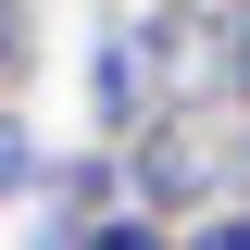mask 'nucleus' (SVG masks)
I'll return each instance as SVG.
<instances>
[{"mask_svg": "<svg viewBox=\"0 0 250 250\" xmlns=\"http://www.w3.org/2000/svg\"><path fill=\"white\" fill-rule=\"evenodd\" d=\"M125 163V213H163V225H200L238 200V163H250V125L238 113H163Z\"/></svg>", "mask_w": 250, "mask_h": 250, "instance_id": "obj_1", "label": "nucleus"}, {"mask_svg": "<svg viewBox=\"0 0 250 250\" xmlns=\"http://www.w3.org/2000/svg\"><path fill=\"white\" fill-rule=\"evenodd\" d=\"M138 50H150L163 113H225L250 25H238V0H150V13H138Z\"/></svg>", "mask_w": 250, "mask_h": 250, "instance_id": "obj_2", "label": "nucleus"}, {"mask_svg": "<svg viewBox=\"0 0 250 250\" xmlns=\"http://www.w3.org/2000/svg\"><path fill=\"white\" fill-rule=\"evenodd\" d=\"M150 125H163V88L138 50V13H100L88 25V150H138Z\"/></svg>", "mask_w": 250, "mask_h": 250, "instance_id": "obj_3", "label": "nucleus"}, {"mask_svg": "<svg viewBox=\"0 0 250 250\" xmlns=\"http://www.w3.org/2000/svg\"><path fill=\"white\" fill-rule=\"evenodd\" d=\"M50 150H62V138H50V125L25 113V100H13V113H0V200H38V175H50Z\"/></svg>", "mask_w": 250, "mask_h": 250, "instance_id": "obj_4", "label": "nucleus"}, {"mask_svg": "<svg viewBox=\"0 0 250 250\" xmlns=\"http://www.w3.org/2000/svg\"><path fill=\"white\" fill-rule=\"evenodd\" d=\"M38 50H50V38H38V0H0V113L25 100V75H38Z\"/></svg>", "mask_w": 250, "mask_h": 250, "instance_id": "obj_5", "label": "nucleus"}, {"mask_svg": "<svg viewBox=\"0 0 250 250\" xmlns=\"http://www.w3.org/2000/svg\"><path fill=\"white\" fill-rule=\"evenodd\" d=\"M88 250H175V225H163V213H100Z\"/></svg>", "mask_w": 250, "mask_h": 250, "instance_id": "obj_6", "label": "nucleus"}, {"mask_svg": "<svg viewBox=\"0 0 250 250\" xmlns=\"http://www.w3.org/2000/svg\"><path fill=\"white\" fill-rule=\"evenodd\" d=\"M175 250H250V213L225 200V213H200V225H175Z\"/></svg>", "mask_w": 250, "mask_h": 250, "instance_id": "obj_7", "label": "nucleus"}, {"mask_svg": "<svg viewBox=\"0 0 250 250\" xmlns=\"http://www.w3.org/2000/svg\"><path fill=\"white\" fill-rule=\"evenodd\" d=\"M13 250H88V225H62V213H25V238Z\"/></svg>", "mask_w": 250, "mask_h": 250, "instance_id": "obj_8", "label": "nucleus"}, {"mask_svg": "<svg viewBox=\"0 0 250 250\" xmlns=\"http://www.w3.org/2000/svg\"><path fill=\"white\" fill-rule=\"evenodd\" d=\"M225 113H238V125H250V50H238V100H225Z\"/></svg>", "mask_w": 250, "mask_h": 250, "instance_id": "obj_9", "label": "nucleus"}, {"mask_svg": "<svg viewBox=\"0 0 250 250\" xmlns=\"http://www.w3.org/2000/svg\"><path fill=\"white\" fill-rule=\"evenodd\" d=\"M238 25H250V0H238Z\"/></svg>", "mask_w": 250, "mask_h": 250, "instance_id": "obj_10", "label": "nucleus"}]
</instances>
